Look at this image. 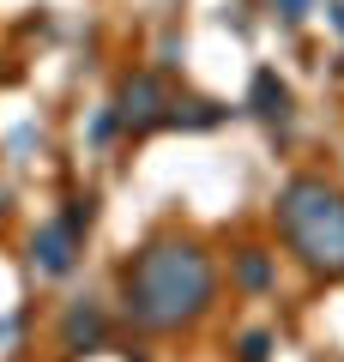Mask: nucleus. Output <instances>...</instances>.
Masks as SVG:
<instances>
[{
    "label": "nucleus",
    "instance_id": "nucleus-5",
    "mask_svg": "<svg viewBox=\"0 0 344 362\" xmlns=\"http://www.w3.org/2000/svg\"><path fill=\"white\" fill-rule=\"evenodd\" d=\"M61 338H67V350L103 344V314L97 308H73V314H67V326H61Z\"/></svg>",
    "mask_w": 344,
    "mask_h": 362
},
{
    "label": "nucleus",
    "instance_id": "nucleus-2",
    "mask_svg": "<svg viewBox=\"0 0 344 362\" xmlns=\"http://www.w3.org/2000/svg\"><path fill=\"white\" fill-rule=\"evenodd\" d=\"M284 223H290L296 247H302L314 266L344 272V199L320 181H296L284 194Z\"/></svg>",
    "mask_w": 344,
    "mask_h": 362
},
{
    "label": "nucleus",
    "instance_id": "nucleus-1",
    "mask_svg": "<svg viewBox=\"0 0 344 362\" xmlns=\"http://www.w3.org/2000/svg\"><path fill=\"white\" fill-rule=\"evenodd\" d=\"M212 302V266L188 242H157L127 278V308L145 326H181Z\"/></svg>",
    "mask_w": 344,
    "mask_h": 362
},
{
    "label": "nucleus",
    "instance_id": "nucleus-6",
    "mask_svg": "<svg viewBox=\"0 0 344 362\" xmlns=\"http://www.w3.org/2000/svg\"><path fill=\"white\" fill-rule=\"evenodd\" d=\"M254 103H260V115H266V121H284V103H290V97H284V85L272 73H260L254 78Z\"/></svg>",
    "mask_w": 344,
    "mask_h": 362
},
{
    "label": "nucleus",
    "instance_id": "nucleus-8",
    "mask_svg": "<svg viewBox=\"0 0 344 362\" xmlns=\"http://www.w3.org/2000/svg\"><path fill=\"white\" fill-rule=\"evenodd\" d=\"M284 13H290V18H302V13H308V0H284Z\"/></svg>",
    "mask_w": 344,
    "mask_h": 362
},
{
    "label": "nucleus",
    "instance_id": "nucleus-4",
    "mask_svg": "<svg viewBox=\"0 0 344 362\" xmlns=\"http://www.w3.org/2000/svg\"><path fill=\"white\" fill-rule=\"evenodd\" d=\"M157 78H127L121 85V121H133V127H151L157 121Z\"/></svg>",
    "mask_w": 344,
    "mask_h": 362
},
{
    "label": "nucleus",
    "instance_id": "nucleus-9",
    "mask_svg": "<svg viewBox=\"0 0 344 362\" xmlns=\"http://www.w3.org/2000/svg\"><path fill=\"white\" fill-rule=\"evenodd\" d=\"M332 18H338V30H344V6H332Z\"/></svg>",
    "mask_w": 344,
    "mask_h": 362
},
{
    "label": "nucleus",
    "instance_id": "nucleus-3",
    "mask_svg": "<svg viewBox=\"0 0 344 362\" xmlns=\"http://www.w3.org/2000/svg\"><path fill=\"white\" fill-rule=\"evenodd\" d=\"M30 254H37L42 272H67L73 266V223H42L37 242H30Z\"/></svg>",
    "mask_w": 344,
    "mask_h": 362
},
{
    "label": "nucleus",
    "instance_id": "nucleus-7",
    "mask_svg": "<svg viewBox=\"0 0 344 362\" xmlns=\"http://www.w3.org/2000/svg\"><path fill=\"white\" fill-rule=\"evenodd\" d=\"M242 278L260 290V284H266V259H260V254H248V259H242Z\"/></svg>",
    "mask_w": 344,
    "mask_h": 362
}]
</instances>
